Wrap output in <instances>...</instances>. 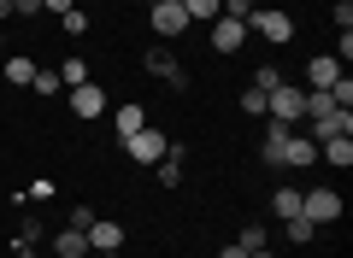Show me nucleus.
<instances>
[{
	"mask_svg": "<svg viewBox=\"0 0 353 258\" xmlns=\"http://www.w3.org/2000/svg\"><path fill=\"white\" fill-rule=\"evenodd\" d=\"M301 118H306V88L277 83L271 94H265V123H283V129H294Z\"/></svg>",
	"mask_w": 353,
	"mask_h": 258,
	"instance_id": "obj_1",
	"label": "nucleus"
},
{
	"mask_svg": "<svg viewBox=\"0 0 353 258\" xmlns=\"http://www.w3.org/2000/svg\"><path fill=\"white\" fill-rule=\"evenodd\" d=\"M248 30H253L259 41H271V47H283V41H294V18H289V12H277V6H253Z\"/></svg>",
	"mask_w": 353,
	"mask_h": 258,
	"instance_id": "obj_2",
	"label": "nucleus"
},
{
	"mask_svg": "<svg viewBox=\"0 0 353 258\" xmlns=\"http://www.w3.org/2000/svg\"><path fill=\"white\" fill-rule=\"evenodd\" d=\"M301 217L306 223H336L341 217V194L336 188H306L301 194Z\"/></svg>",
	"mask_w": 353,
	"mask_h": 258,
	"instance_id": "obj_3",
	"label": "nucleus"
},
{
	"mask_svg": "<svg viewBox=\"0 0 353 258\" xmlns=\"http://www.w3.org/2000/svg\"><path fill=\"white\" fill-rule=\"evenodd\" d=\"M124 153H130V159H136V164H148V171H153V164H159L165 153H171V141H165L159 129H136V136L124 141Z\"/></svg>",
	"mask_w": 353,
	"mask_h": 258,
	"instance_id": "obj_4",
	"label": "nucleus"
},
{
	"mask_svg": "<svg viewBox=\"0 0 353 258\" xmlns=\"http://www.w3.org/2000/svg\"><path fill=\"white\" fill-rule=\"evenodd\" d=\"M206 41H212V53H236L241 41H248V24H241V18H224V12H218L212 24H206Z\"/></svg>",
	"mask_w": 353,
	"mask_h": 258,
	"instance_id": "obj_5",
	"label": "nucleus"
},
{
	"mask_svg": "<svg viewBox=\"0 0 353 258\" xmlns=\"http://www.w3.org/2000/svg\"><path fill=\"white\" fill-rule=\"evenodd\" d=\"M148 76H159L165 88H189V71L176 65L171 47H148Z\"/></svg>",
	"mask_w": 353,
	"mask_h": 258,
	"instance_id": "obj_6",
	"label": "nucleus"
},
{
	"mask_svg": "<svg viewBox=\"0 0 353 258\" xmlns=\"http://www.w3.org/2000/svg\"><path fill=\"white\" fill-rule=\"evenodd\" d=\"M306 136H312L318 147H324V141H336V136H353V111H347V106L324 111V118H312V129H306Z\"/></svg>",
	"mask_w": 353,
	"mask_h": 258,
	"instance_id": "obj_7",
	"label": "nucleus"
},
{
	"mask_svg": "<svg viewBox=\"0 0 353 258\" xmlns=\"http://www.w3.org/2000/svg\"><path fill=\"white\" fill-rule=\"evenodd\" d=\"M71 111H77V118H101V111H106L101 83H77V88H71Z\"/></svg>",
	"mask_w": 353,
	"mask_h": 258,
	"instance_id": "obj_8",
	"label": "nucleus"
},
{
	"mask_svg": "<svg viewBox=\"0 0 353 258\" xmlns=\"http://www.w3.org/2000/svg\"><path fill=\"white\" fill-rule=\"evenodd\" d=\"M341 76H347V71H341V59H336V53H318V59L306 65V83H312V88H336Z\"/></svg>",
	"mask_w": 353,
	"mask_h": 258,
	"instance_id": "obj_9",
	"label": "nucleus"
},
{
	"mask_svg": "<svg viewBox=\"0 0 353 258\" xmlns=\"http://www.w3.org/2000/svg\"><path fill=\"white\" fill-rule=\"evenodd\" d=\"M283 147H289V129H283V123H265V141H259V164L283 171Z\"/></svg>",
	"mask_w": 353,
	"mask_h": 258,
	"instance_id": "obj_10",
	"label": "nucleus"
},
{
	"mask_svg": "<svg viewBox=\"0 0 353 258\" xmlns=\"http://www.w3.org/2000/svg\"><path fill=\"white\" fill-rule=\"evenodd\" d=\"M153 30H159V36H183V30H189V12H183L176 0H159V6H153Z\"/></svg>",
	"mask_w": 353,
	"mask_h": 258,
	"instance_id": "obj_11",
	"label": "nucleus"
},
{
	"mask_svg": "<svg viewBox=\"0 0 353 258\" xmlns=\"http://www.w3.org/2000/svg\"><path fill=\"white\" fill-rule=\"evenodd\" d=\"M88 252H118V246H124V229H118V223H101V217H94V223H88Z\"/></svg>",
	"mask_w": 353,
	"mask_h": 258,
	"instance_id": "obj_12",
	"label": "nucleus"
},
{
	"mask_svg": "<svg viewBox=\"0 0 353 258\" xmlns=\"http://www.w3.org/2000/svg\"><path fill=\"white\" fill-rule=\"evenodd\" d=\"M53 258H88V235L71 229V223H59V235H53Z\"/></svg>",
	"mask_w": 353,
	"mask_h": 258,
	"instance_id": "obj_13",
	"label": "nucleus"
},
{
	"mask_svg": "<svg viewBox=\"0 0 353 258\" xmlns=\"http://www.w3.org/2000/svg\"><path fill=\"white\" fill-rule=\"evenodd\" d=\"M112 129H118V141H130L136 129H148V111H141V106H118L112 111Z\"/></svg>",
	"mask_w": 353,
	"mask_h": 258,
	"instance_id": "obj_14",
	"label": "nucleus"
},
{
	"mask_svg": "<svg viewBox=\"0 0 353 258\" xmlns=\"http://www.w3.org/2000/svg\"><path fill=\"white\" fill-rule=\"evenodd\" d=\"M153 176H159V188H183V147H171L159 164H153Z\"/></svg>",
	"mask_w": 353,
	"mask_h": 258,
	"instance_id": "obj_15",
	"label": "nucleus"
},
{
	"mask_svg": "<svg viewBox=\"0 0 353 258\" xmlns=\"http://www.w3.org/2000/svg\"><path fill=\"white\" fill-rule=\"evenodd\" d=\"M318 159V141L312 136H294L289 129V147H283V164H312Z\"/></svg>",
	"mask_w": 353,
	"mask_h": 258,
	"instance_id": "obj_16",
	"label": "nucleus"
},
{
	"mask_svg": "<svg viewBox=\"0 0 353 258\" xmlns=\"http://www.w3.org/2000/svg\"><path fill=\"white\" fill-rule=\"evenodd\" d=\"M318 153H324V159L336 164V171H347V164H353V136H336V141H324Z\"/></svg>",
	"mask_w": 353,
	"mask_h": 258,
	"instance_id": "obj_17",
	"label": "nucleus"
},
{
	"mask_svg": "<svg viewBox=\"0 0 353 258\" xmlns=\"http://www.w3.org/2000/svg\"><path fill=\"white\" fill-rule=\"evenodd\" d=\"M271 211H277L283 223H289V217H301V188H277V194H271Z\"/></svg>",
	"mask_w": 353,
	"mask_h": 258,
	"instance_id": "obj_18",
	"label": "nucleus"
},
{
	"mask_svg": "<svg viewBox=\"0 0 353 258\" xmlns=\"http://www.w3.org/2000/svg\"><path fill=\"white\" fill-rule=\"evenodd\" d=\"M324 111H336V100H330V88H306V118H301V123L324 118ZM347 111H353V106H347Z\"/></svg>",
	"mask_w": 353,
	"mask_h": 258,
	"instance_id": "obj_19",
	"label": "nucleus"
},
{
	"mask_svg": "<svg viewBox=\"0 0 353 258\" xmlns=\"http://www.w3.org/2000/svg\"><path fill=\"white\" fill-rule=\"evenodd\" d=\"M183 12H189V24H212V18H218V0H183Z\"/></svg>",
	"mask_w": 353,
	"mask_h": 258,
	"instance_id": "obj_20",
	"label": "nucleus"
},
{
	"mask_svg": "<svg viewBox=\"0 0 353 258\" xmlns=\"http://www.w3.org/2000/svg\"><path fill=\"white\" fill-rule=\"evenodd\" d=\"M30 76H36V65H30L24 53H12V59H6V83H24L30 88Z\"/></svg>",
	"mask_w": 353,
	"mask_h": 258,
	"instance_id": "obj_21",
	"label": "nucleus"
},
{
	"mask_svg": "<svg viewBox=\"0 0 353 258\" xmlns=\"http://www.w3.org/2000/svg\"><path fill=\"white\" fill-rule=\"evenodd\" d=\"M283 235H289L294 246H306V241L318 235V223H306V217H289V223H283Z\"/></svg>",
	"mask_w": 353,
	"mask_h": 258,
	"instance_id": "obj_22",
	"label": "nucleus"
},
{
	"mask_svg": "<svg viewBox=\"0 0 353 258\" xmlns=\"http://www.w3.org/2000/svg\"><path fill=\"white\" fill-rule=\"evenodd\" d=\"M265 241H271V235H265V223H248V229H241V241H236V246H241V252H259Z\"/></svg>",
	"mask_w": 353,
	"mask_h": 258,
	"instance_id": "obj_23",
	"label": "nucleus"
},
{
	"mask_svg": "<svg viewBox=\"0 0 353 258\" xmlns=\"http://www.w3.org/2000/svg\"><path fill=\"white\" fill-rule=\"evenodd\" d=\"M30 88H36V94H59V71H41V65H36V76H30Z\"/></svg>",
	"mask_w": 353,
	"mask_h": 258,
	"instance_id": "obj_24",
	"label": "nucleus"
},
{
	"mask_svg": "<svg viewBox=\"0 0 353 258\" xmlns=\"http://www.w3.org/2000/svg\"><path fill=\"white\" fill-rule=\"evenodd\" d=\"M241 111H248V118H265V88H241Z\"/></svg>",
	"mask_w": 353,
	"mask_h": 258,
	"instance_id": "obj_25",
	"label": "nucleus"
},
{
	"mask_svg": "<svg viewBox=\"0 0 353 258\" xmlns=\"http://www.w3.org/2000/svg\"><path fill=\"white\" fill-rule=\"evenodd\" d=\"M59 83H65V88L88 83V65H83V59H65V65H59Z\"/></svg>",
	"mask_w": 353,
	"mask_h": 258,
	"instance_id": "obj_26",
	"label": "nucleus"
},
{
	"mask_svg": "<svg viewBox=\"0 0 353 258\" xmlns=\"http://www.w3.org/2000/svg\"><path fill=\"white\" fill-rule=\"evenodd\" d=\"M218 12H224V18H241V24H248V18H253V0H218Z\"/></svg>",
	"mask_w": 353,
	"mask_h": 258,
	"instance_id": "obj_27",
	"label": "nucleus"
},
{
	"mask_svg": "<svg viewBox=\"0 0 353 258\" xmlns=\"http://www.w3.org/2000/svg\"><path fill=\"white\" fill-rule=\"evenodd\" d=\"M277 83H283V71H277V65H259V71H253V88H265V94H271Z\"/></svg>",
	"mask_w": 353,
	"mask_h": 258,
	"instance_id": "obj_28",
	"label": "nucleus"
},
{
	"mask_svg": "<svg viewBox=\"0 0 353 258\" xmlns=\"http://www.w3.org/2000/svg\"><path fill=\"white\" fill-rule=\"evenodd\" d=\"M59 24H65V36H88V12H77V6L59 18Z\"/></svg>",
	"mask_w": 353,
	"mask_h": 258,
	"instance_id": "obj_29",
	"label": "nucleus"
},
{
	"mask_svg": "<svg viewBox=\"0 0 353 258\" xmlns=\"http://www.w3.org/2000/svg\"><path fill=\"white\" fill-rule=\"evenodd\" d=\"M330 100H336V106H353V83H347V76H341V83L330 88Z\"/></svg>",
	"mask_w": 353,
	"mask_h": 258,
	"instance_id": "obj_30",
	"label": "nucleus"
},
{
	"mask_svg": "<svg viewBox=\"0 0 353 258\" xmlns=\"http://www.w3.org/2000/svg\"><path fill=\"white\" fill-rule=\"evenodd\" d=\"M41 12V0H12V18H36Z\"/></svg>",
	"mask_w": 353,
	"mask_h": 258,
	"instance_id": "obj_31",
	"label": "nucleus"
},
{
	"mask_svg": "<svg viewBox=\"0 0 353 258\" xmlns=\"http://www.w3.org/2000/svg\"><path fill=\"white\" fill-rule=\"evenodd\" d=\"M41 12H59L65 18V12H71V0H41Z\"/></svg>",
	"mask_w": 353,
	"mask_h": 258,
	"instance_id": "obj_32",
	"label": "nucleus"
},
{
	"mask_svg": "<svg viewBox=\"0 0 353 258\" xmlns=\"http://www.w3.org/2000/svg\"><path fill=\"white\" fill-rule=\"evenodd\" d=\"M218 258H248V252H241V246H224V252H218Z\"/></svg>",
	"mask_w": 353,
	"mask_h": 258,
	"instance_id": "obj_33",
	"label": "nucleus"
},
{
	"mask_svg": "<svg viewBox=\"0 0 353 258\" xmlns=\"http://www.w3.org/2000/svg\"><path fill=\"white\" fill-rule=\"evenodd\" d=\"M6 18H12V0H0V24H6Z\"/></svg>",
	"mask_w": 353,
	"mask_h": 258,
	"instance_id": "obj_34",
	"label": "nucleus"
},
{
	"mask_svg": "<svg viewBox=\"0 0 353 258\" xmlns=\"http://www.w3.org/2000/svg\"><path fill=\"white\" fill-rule=\"evenodd\" d=\"M248 258H277V252H271V246H259V252H248Z\"/></svg>",
	"mask_w": 353,
	"mask_h": 258,
	"instance_id": "obj_35",
	"label": "nucleus"
},
{
	"mask_svg": "<svg viewBox=\"0 0 353 258\" xmlns=\"http://www.w3.org/2000/svg\"><path fill=\"white\" fill-rule=\"evenodd\" d=\"M94 258H124V252H94Z\"/></svg>",
	"mask_w": 353,
	"mask_h": 258,
	"instance_id": "obj_36",
	"label": "nucleus"
},
{
	"mask_svg": "<svg viewBox=\"0 0 353 258\" xmlns=\"http://www.w3.org/2000/svg\"><path fill=\"white\" fill-rule=\"evenodd\" d=\"M148 6H159V0H148Z\"/></svg>",
	"mask_w": 353,
	"mask_h": 258,
	"instance_id": "obj_37",
	"label": "nucleus"
},
{
	"mask_svg": "<svg viewBox=\"0 0 353 258\" xmlns=\"http://www.w3.org/2000/svg\"><path fill=\"white\" fill-rule=\"evenodd\" d=\"M0 41H6V30H0Z\"/></svg>",
	"mask_w": 353,
	"mask_h": 258,
	"instance_id": "obj_38",
	"label": "nucleus"
}]
</instances>
